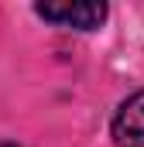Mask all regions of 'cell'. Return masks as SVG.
I'll return each instance as SVG.
<instances>
[{"label":"cell","mask_w":144,"mask_h":147,"mask_svg":"<svg viewBox=\"0 0 144 147\" xmlns=\"http://www.w3.org/2000/svg\"><path fill=\"white\" fill-rule=\"evenodd\" d=\"M38 17L58 24V28H75V31H96L107 21V3L96 0H79V3H38L35 7Z\"/></svg>","instance_id":"1"},{"label":"cell","mask_w":144,"mask_h":147,"mask_svg":"<svg viewBox=\"0 0 144 147\" xmlns=\"http://www.w3.org/2000/svg\"><path fill=\"white\" fill-rule=\"evenodd\" d=\"M110 137L117 147H144V89L120 103L110 123Z\"/></svg>","instance_id":"2"},{"label":"cell","mask_w":144,"mask_h":147,"mask_svg":"<svg viewBox=\"0 0 144 147\" xmlns=\"http://www.w3.org/2000/svg\"><path fill=\"white\" fill-rule=\"evenodd\" d=\"M0 147H17V144H10V140H0Z\"/></svg>","instance_id":"3"}]
</instances>
